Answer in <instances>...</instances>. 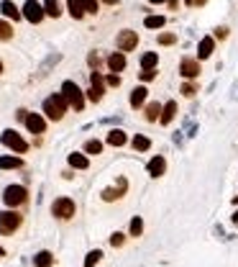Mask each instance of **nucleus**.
<instances>
[{"label":"nucleus","mask_w":238,"mask_h":267,"mask_svg":"<svg viewBox=\"0 0 238 267\" xmlns=\"http://www.w3.org/2000/svg\"><path fill=\"white\" fill-rule=\"evenodd\" d=\"M67 100H64V95L62 93H56V95H49L47 100H44V113H47L51 121H59V118H64V113H67Z\"/></svg>","instance_id":"obj_1"},{"label":"nucleus","mask_w":238,"mask_h":267,"mask_svg":"<svg viewBox=\"0 0 238 267\" xmlns=\"http://www.w3.org/2000/svg\"><path fill=\"white\" fill-rule=\"evenodd\" d=\"M62 95H64V100H67V106H72L74 111H82L85 108V95H82V90L77 85H74L72 80H67L64 85H62Z\"/></svg>","instance_id":"obj_2"},{"label":"nucleus","mask_w":238,"mask_h":267,"mask_svg":"<svg viewBox=\"0 0 238 267\" xmlns=\"http://www.w3.org/2000/svg\"><path fill=\"white\" fill-rule=\"evenodd\" d=\"M0 141H3V144L8 146V149H13V152H18V154L28 152V144H26V139L21 136L18 131H13V129L3 131V136H0Z\"/></svg>","instance_id":"obj_3"},{"label":"nucleus","mask_w":238,"mask_h":267,"mask_svg":"<svg viewBox=\"0 0 238 267\" xmlns=\"http://www.w3.org/2000/svg\"><path fill=\"white\" fill-rule=\"evenodd\" d=\"M74 211H77V205H74V200H72V198H56V200H54V205H51V213H54L56 218H62V221L72 218V216H74Z\"/></svg>","instance_id":"obj_4"},{"label":"nucleus","mask_w":238,"mask_h":267,"mask_svg":"<svg viewBox=\"0 0 238 267\" xmlns=\"http://www.w3.org/2000/svg\"><path fill=\"white\" fill-rule=\"evenodd\" d=\"M23 216L16 213V211H3L0 213V234H13L18 226H21Z\"/></svg>","instance_id":"obj_5"},{"label":"nucleus","mask_w":238,"mask_h":267,"mask_svg":"<svg viewBox=\"0 0 238 267\" xmlns=\"http://www.w3.org/2000/svg\"><path fill=\"white\" fill-rule=\"evenodd\" d=\"M26 196L28 193L23 185H8L3 193V200H5V205H21V203H26Z\"/></svg>","instance_id":"obj_6"},{"label":"nucleus","mask_w":238,"mask_h":267,"mask_svg":"<svg viewBox=\"0 0 238 267\" xmlns=\"http://www.w3.org/2000/svg\"><path fill=\"white\" fill-rule=\"evenodd\" d=\"M115 44H118V52H123V54H126V52H133V49H136L139 36H136V31H128V28H126V31L118 34Z\"/></svg>","instance_id":"obj_7"},{"label":"nucleus","mask_w":238,"mask_h":267,"mask_svg":"<svg viewBox=\"0 0 238 267\" xmlns=\"http://www.w3.org/2000/svg\"><path fill=\"white\" fill-rule=\"evenodd\" d=\"M21 16H26V21H31V23H41V18H44V5L36 3V0H26Z\"/></svg>","instance_id":"obj_8"},{"label":"nucleus","mask_w":238,"mask_h":267,"mask_svg":"<svg viewBox=\"0 0 238 267\" xmlns=\"http://www.w3.org/2000/svg\"><path fill=\"white\" fill-rule=\"evenodd\" d=\"M23 124H26V129L31 134H44V131H47V121H44V116H39V113H28L26 111Z\"/></svg>","instance_id":"obj_9"},{"label":"nucleus","mask_w":238,"mask_h":267,"mask_svg":"<svg viewBox=\"0 0 238 267\" xmlns=\"http://www.w3.org/2000/svg\"><path fill=\"white\" fill-rule=\"evenodd\" d=\"M180 72H182V77H187V80H195L197 75H200V62L197 59H182V65H180Z\"/></svg>","instance_id":"obj_10"},{"label":"nucleus","mask_w":238,"mask_h":267,"mask_svg":"<svg viewBox=\"0 0 238 267\" xmlns=\"http://www.w3.org/2000/svg\"><path fill=\"white\" fill-rule=\"evenodd\" d=\"M90 82H93V87L87 90V98H90L93 103H97V100L102 98V77H100V72H93V75H90Z\"/></svg>","instance_id":"obj_11"},{"label":"nucleus","mask_w":238,"mask_h":267,"mask_svg":"<svg viewBox=\"0 0 238 267\" xmlns=\"http://www.w3.org/2000/svg\"><path fill=\"white\" fill-rule=\"evenodd\" d=\"M126 193V180L121 177V180H118V188H105L102 190V200H118Z\"/></svg>","instance_id":"obj_12"},{"label":"nucleus","mask_w":238,"mask_h":267,"mask_svg":"<svg viewBox=\"0 0 238 267\" xmlns=\"http://www.w3.org/2000/svg\"><path fill=\"white\" fill-rule=\"evenodd\" d=\"M108 67H110L113 72H123V69H126V54H123V52H113V54L108 57Z\"/></svg>","instance_id":"obj_13"},{"label":"nucleus","mask_w":238,"mask_h":267,"mask_svg":"<svg viewBox=\"0 0 238 267\" xmlns=\"http://www.w3.org/2000/svg\"><path fill=\"white\" fill-rule=\"evenodd\" d=\"M164 170H167L164 157H154L151 162H148V175H151V177H161V175H164Z\"/></svg>","instance_id":"obj_14"},{"label":"nucleus","mask_w":238,"mask_h":267,"mask_svg":"<svg viewBox=\"0 0 238 267\" xmlns=\"http://www.w3.org/2000/svg\"><path fill=\"white\" fill-rule=\"evenodd\" d=\"M174 113H177V103H174V100H169L167 106H161V113H159V121L164 124V126H167V124H172V118H174Z\"/></svg>","instance_id":"obj_15"},{"label":"nucleus","mask_w":238,"mask_h":267,"mask_svg":"<svg viewBox=\"0 0 238 267\" xmlns=\"http://www.w3.org/2000/svg\"><path fill=\"white\" fill-rule=\"evenodd\" d=\"M0 10H3V16H5V18H13V21H18V18H21V10H18L16 5H13L10 0H3V3H0Z\"/></svg>","instance_id":"obj_16"},{"label":"nucleus","mask_w":238,"mask_h":267,"mask_svg":"<svg viewBox=\"0 0 238 267\" xmlns=\"http://www.w3.org/2000/svg\"><path fill=\"white\" fill-rule=\"evenodd\" d=\"M69 165L74 170H87L90 167V159H87L85 154H80V152H74V154H69Z\"/></svg>","instance_id":"obj_17"},{"label":"nucleus","mask_w":238,"mask_h":267,"mask_svg":"<svg viewBox=\"0 0 238 267\" xmlns=\"http://www.w3.org/2000/svg\"><path fill=\"white\" fill-rule=\"evenodd\" d=\"M213 49H215V41H213L210 36H205V39L200 41V52H197V57H200V59H207V57L213 54Z\"/></svg>","instance_id":"obj_18"},{"label":"nucleus","mask_w":238,"mask_h":267,"mask_svg":"<svg viewBox=\"0 0 238 267\" xmlns=\"http://www.w3.org/2000/svg\"><path fill=\"white\" fill-rule=\"evenodd\" d=\"M128 139H126V131H121V129H113L110 134H108V144L110 146H123Z\"/></svg>","instance_id":"obj_19"},{"label":"nucleus","mask_w":238,"mask_h":267,"mask_svg":"<svg viewBox=\"0 0 238 267\" xmlns=\"http://www.w3.org/2000/svg\"><path fill=\"white\" fill-rule=\"evenodd\" d=\"M146 95H148L146 87H136V90L131 93V106H133V108H141L143 100H146Z\"/></svg>","instance_id":"obj_20"},{"label":"nucleus","mask_w":238,"mask_h":267,"mask_svg":"<svg viewBox=\"0 0 238 267\" xmlns=\"http://www.w3.org/2000/svg\"><path fill=\"white\" fill-rule=\"evenodd\" d=\"M51 262H54V255H51V252H47V249L39 252V255L34 257V265L36 267H51Z\"/></svg>","instance_id":"obj_21"},{"label":"nucleus","mask_w":238,"mask_h":267,"mask_svg":"<svg viewBox=\"0 0 238 267\" xmlns=\"http://www.w3.org/2000/svg\"><path fill=\"white\" fill-rule=\"evenodd\" d=\"M21 165V157H0V170H18Z\"/></svg>","instance_id":"obj_22"},{"label":"nucleus","mask_w":238,"mask_h":267,"mask_svg":"<svg viewBox=\"0 0 238 267\" xmlns=\"http://www.w3.org/2000/svg\"><path fill=\"white\" fill-rule=\"evenodd\" d=\"M59 13H62V8H59V0H47V3H44V16L59 18Z\"/></svg>","instance_id":"obj_23"},{"label":"nucleus","mask_w":238,"mask_h":267,"mask_svg":"<svg viewBox=\"0 0 238 267\" xmlns=\"http://www.w3.org/2000/svg\"><path fill=\"white\" fill-rule=\"evenodd\" d=\"M159 65V57H156V52H146L143 57H141V67L143 69H154Z\"/></svg>","instance_id":"obj_24"},{"label":"nucleus","mask_w":238,"mask_h":267,"mask_svg":"<svg viewBox=\"0 0 238 267\" xmlns=\"http://www.w3.org/2000/svg\"><path fill=\"white\" fill-rule=\"evenodd\" d=\"M148 146H151V141H148L146 136H141V134L133 136V149H136V152H148Z\"/></svg>","instance_id":"obj_25"},{"label":"nucleus","mask_w":238,"mask_h":267,"mask_svg":"<svg viewBox=\"0 0 238 267\" xmlns=\"http://www.w3.org/2000/svg\"><path fill=\"white\" fill-rule=\"evenodd\" d=\"M159 113H161L159 103H148L146 106V121H159Z\"/></svg>","instance_id":"obj_26"},{"label":"nucleus","mask_w":238,"mask_h":267,"mask_svg":"<svg viewBox=\"0 0 238 267\" xmlns=\"http://www.w3.org/2000/svg\"><path fill=\"white\" fill-rule=\"evenodd\" d=\"M164 23H167V18H164V16H148V18L143 21V26H146V28H161Z\"/></svg>","instance_id":"obj_27"},{"label":"nucleus","mask_w":238,"mask_h":267,"mask_svg":"<svg viewBox=\"0 0 238 267\" xmlns=\"http://www.w3.org/2000/svg\"><path fill=\"white\" fill-rule=\"evenodd\" d=\"M85 152L87 154H100L102 152V144L97 139H90V141H85Z\"/></svg>","instance_id":"obj_28"},{"label":"nucleus","mask_w":238,"mask_h":267,"mask_svg":"<svg viewBox=\"0 0 238 267\" xmlns=\"http://www.w3.org/2000/svg\"><path fill=\"white\" fill-rule=\"evenodd\" d=\"M69 16H72V18H77V21L85 16V10H82V5L77 3V0H69Z\"/></svg>","instance_id":"obj_29"},{"label":"nucleus","mask_w":238,"mask_h":267,"mask_svg":"<svg viewBox=\"0 0 238 267\" xmlns=\"http://www.w3.org/2000/svg\"><path fill=\"white\" fill-rule=\"evenodd\" d=\"M100 257H102V252H100V249H93L90 255L85 257V267H95V265L100 262Z\"/></svg>","instance_id":"obj_30"},{"label":"nucleus","mask_w":238,"mask_h":267,"mask_svg":"<svg viewBox=\"0 0 238 267\" xmlns=\"http://www.w3.org/2000/svg\"><path fill=\"white\" fill-rule=\"evenodd\" d=\"M8 39H13V26L0 21V41H8Z\"/></svg>","instance_id":"obj_31"},{"label":"nucleus","mask_w":238,"mask_h":267,"mask_svg":"<svg viewBox=\"0 0 238 267\" xmlns=\"http://www.w3.org/2000/svg\"><path fill=\"white\" fill-rule=\"evenodd\" d=\"M85 13H97V0H77Z\"/></svg>","instance_id":"obj_32"},{"label":"nucleus","mask_w":238,"mask_h":267,"mask_svg":"<svg viewBox=\"0 0 238 267\" xmlns=\"http://www.w3.org/2000/svg\"><path fill=\"white\" fill-rule=\"evenodd\" d=\"M141 231H143V221L136 216V218L131 221V236H141Z\"/></svg>","instance_id":"obj_33"},{"label":"nucleus","mask_w":238,"mask_h":267,"mask_svg":"<svg viewBox=\"0 0 238 267\" xmlns=\"http://www.w3.org/2000/svg\"><path fill=\"white\" fill-rule=\"evenodd\" d=\"M174 41H177L174 34H161V36H159V44H161V47H169V44H174Z\"/></svg>","instance_id":"obj_34"},{"label":"nucleus","mask_w":238,"mask_h":267,"mask_svg":"<svg viewBox=\"0 0 238 267\" xmlns=\"http://www.w3.org/2000/svg\"><path fill=\"white\" fill-rule=\"evenodd\" d=\"M195 93H197V87H195V85H190V82H185V85H182V95L192 98V95H195Z\"/></svg>","instance_id":"obj_35"},{"label":"nucleus","mask_w":238,"mask_h":267,"mask_svg":"<svg viewBox=\"0 0 238 267\" xmlns=\"http://www.w3.org/2000/svg\"><path fill=\"white\" fill-rule=\"evenodd\" d=\"M154 77H156V69H143V72H141V80H143V82L154 80Z\"/></svg>","instance_id":"obj_36"},{"label":"nucleus","mask_w":238,"mask_h":267,"mask_svg":"<svg viewBox=\"0 0 238 267\" xmlns=\"http://www.w3.org/2000/svg\"><path fill=\"white\" fill-rule=\"evenodd\" d=\"M110 244H113V247H123V234L115 231V234L110 236Z\"/></svg>","instance_id":"obj_37"},{"label":"nucleus","mask_w":238,"mask_h":267,"mask_svg":"<svg viewBox=\"0 0 238 267\" xmlns=\"http://www.w3.org/2000/svg\"><path fill=\"white\" fill-rule=\"evenodd\" d=\"M105 82H108L110 87H118V85H121V77H118L115 72H113V75H108V77H105Z\"/></svg>","instance_id":"obj_38"},{"label":"nucleus","mask_w":238,"mask_h":267,"mask_svg":"<svg viewBox=\"0 0 238 267\" xmlns=\"http://www.w3.org/2000/svg\"><path fill=\"white\" fill-rule=\"evenodd\" d=\"M215 36H218V39H226V36H228V28H218Z\"/></svg>","instance_id":"obj_39"},{"label":"nucleus","mask_w":238,"mask_h":267,"mask_svg":"<svg viewBox=\"0 0 238 267\" xmlns=\"http://www.w3.org/2000/svg\"><path fill=\"white\" fill-rule=\"evenodd\" d=\"M185 3H187V5H192V8H195V5H205V0H185Z\"/></svg>","instance_id":"obj_40"},{"label":"nucleus","mask_w":238,"mask_h":267,"mask_svg":"<svg viewBox=\"0 0 238 267\" xmlns=\"http://www.w3.org/2000/svg\"><path fill=\"white\" fill-rule=\"evenodd\" d=\"M0 257H5V249L3 247H0Z\"/></svg>","instance_id":"obj_41"},{"label":"nucleus","mask_w":238,"mask_h":267,"mask_svg":"<svg viewBox=\"0 0 238 267\" xmlns=\"http://www.w3.org/2000/svg\"><path fill=\"white\" fill-rule=\"evenodd\" d=\"M151 3H167V0H151Z\"/></svg>","instance_id":"obj_42"},{"label":"nucleus","mask_w":238,"mask_h":267,"mask_svg":"<svg viewBox=\"0 0 238 267\" xmlns=\"http://www.w3.org/2000/svg\"><path fill=\"white\" fill-rule=\"evenodd\" d=\"M233 205H238V196H236V198H233Z\"/></svg>","instance_id":"obj_43"},{"label":"nucleus","mask_w":238,"mask_h":267,"mask_svg":"<svg viewBox=\"0 0 238 267\" xmlns=\"http://www.w3.org/2000/svg\"><path fill=\"white\" fill-rule=\"evenodd\" d=\"M233 221H236V224H238V213H236V216H233Z\"/></svg>","instance_id":"obj_44"},{"label":"nucleus","mask_w":238,"mask_h":267,"mask_svg":"<svg viewBox=\"0 0 238 267\" xmlns=\"http://www.w3.org/2000/svg\"><path fill=\"white\" fill-rule=\"evenodd\" d=\"M0 72H3V62H0Z\"/></svg>","instance_id":"obj_45"}]
</instances>
